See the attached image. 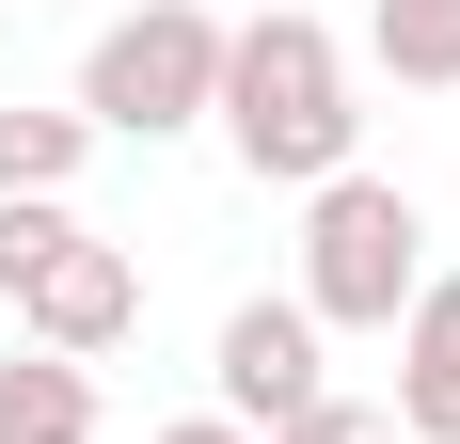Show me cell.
<instances>
[{
    "label": "cell",
    "instance_id": "1",
    "mask_svg": "<svg viewBox=\"0 0 460 444\" xmlns=\"http://www.w3.org/2000/svg\"><path fill=\"white\" fill-rule=\"evenodd\" d=\"M207 128L238 143V175L254 191H318L349 175V48L318 32V16H254V32H223V95H207Z\"/></svg>",
    "mask_w": 460,
    "mask_h": 444
},
{
    "label": "cell",
    "instance_id": "2",
    "mask_svg": "<svg viewBox=\"0 0 460 444\" xmlns=\"http://www.w3.org/2000/svg\"><path fill=\"white\" fill-rule=\"evenodd\" d=\"M429 286V222L397 175H318V207H302V286L286 302L318 317V333H397Z\"/></svg>",
    "mask_w": 460,
    "mask_h": 444
},
{
    "label": "cell",
    "instance_id": "3",
    "mask_svg": "<svg viewBox=\"0 0 460 444\" xmlns=\"http://www.w3.org/2000/svg\"><path fill=\"white\" fill-rule=\"evenodd\" d=\"M207 95H223V16H207V0H143V16L95 32L80 128L95 143H175V128H207Z\"/></svg>",
    "mask_w": 460,
    "mask_h": 444
},
{
    "label": "cell",
    "instance_id": "4",
    "mask_svg": "<svg viewBox=\"0 0 460 444\" xmlns=\"http://www.w3.org/2000/svg\"><path fill=\"white\" fill-rule=\"evenodd\" d=\"M16 317H32V350H48V365H95V350H128V333H143V254L80 222V238H64V254H48L32 286H16Z\"/></svg>",
    "mask_w": 460,
    "mask_h": 444
},
{
    "label": "cell",
    "instance_id": "5",
    "mask_svg": "<svg viewBox=\"0 0 460 444\" xmlns=\"http://www.w3.org/2000/svg\"><path fill=\"white\" fill-rule=\"evenodd\" d=\"M302 397H333L318 317H302V302H238V317H223V429H254V444H270Z\"/></svg>",
    "mask_w": 460,
    "mask_h": 444
},
{
    "label": "cell",
    "instance_id": "6",
    "mask_svg": "<svg viewBox=\"0 0 460 444\" xmlns=\"http://www.w3.org/2000/svg\"><path fill=\"white\" fill-rule=\"evenodd\" d=\"M397 444H460V270H429L413 317H397Z\"/></svg>",
    "mask_w": 460,
    "mask_h": 444
},
{
    "label": "cell",
    "instance_id": "7",
    "mask_svg": "<svg viewBox=\"0 0 460 444\" xmlns=\"http://www.w3.org/2000/svg\"><path fill=\"white\" fill-rule=\"evenodd\" d=\"M0 444H95V365L16 350V365H0Z\"/></svg>",
    "mask_w": 460,
    "mask_h": 444
},
{
    "label": "cell",
    "instance_id": "8",
    "mask_svg": "<svg viewBox=\"0 0 460 444\" xmlns=\"http://www.w3.org/2000/svg\"><path fill=\"white\" fill-rule=\"evenodd\" d=\"M366 48H381V80L460 95V0H381V16H366Z\"/></svg>",
    "mask_w": 460,
    "mask_h": 444
},
{
    "label": "cell",
    "instance_id": "9",
    "mask_svg": "<svg viewBox=\"0 0 460 444\" xmlns=\"http://www.w3.org/2000/svg\"><path fill=\"white\" fill-rule=\"evenodd\" d=\"M80 159H95L80 111H0V191H48V207H64V175H80Z\"/></svg>",
    "mask_w": 460,
    "mask_h": 444
},
{
    "label": "cell",
    "instance_id": "10",
    "mask_svg": "<svg viewBox=\"0 0 460 444\" xmlns=\"http://www.w3.org/2000/svg\"><path fill=\"white\" fill-rule=\"evenodd\" d=\"M64 238H80V222L48 207V191H0V302H16V286H32V270L64 254Z\"/></svg>",
    "mask_w": 460,
    "mask_h": 444
},
{
    "label": "cell",
    "instance_id": "11",
    "mask_svg": "<svg viewBox=\"0 0 460 444\" xmlns=\"http://www.w3.org/2000/svg\"><path fill=\"white\" fill-rule=\"evenodd\" d=\"M270 444H397V413H381V397H302Z\"/></svg>",
    "mask_w": 460,
    "mask_h": 444
},
{
    "label": "cell",
    "instance_id": "12",
    "mask_svg": "<svg viewBox=\"0 0 460 444\" xmlns=\"http://www.w3.org/2000/svg\"><path fill=\"white\" fill-rule=\"evenodd\" d=\"M143 444H254V429H223V413H190V429H143Z\"/></svg>",
    "mask_w": 460,
    "mask_h": 444
}]
</instances>
